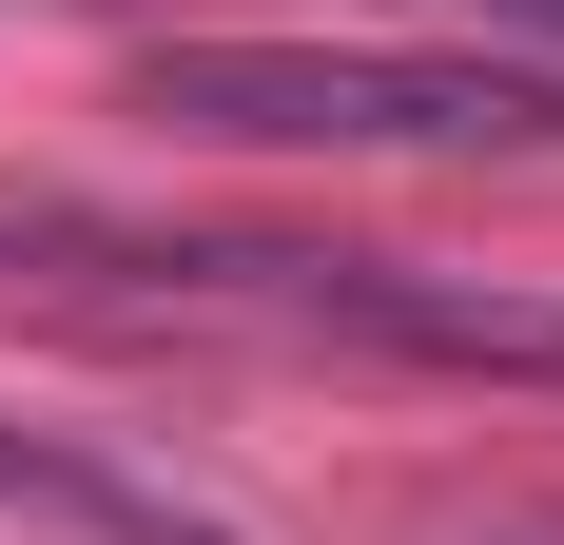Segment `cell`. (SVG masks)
Wrapping results in <instances>:
<instances>
[{
  "mask_svg": "<svg viewBox=\"0 0 564 545\" xmlns=\"http://www.w3.org/2000/svg\"><path fill=\"white\" fill-rule=\"evenodd\" d=\"M137 117L253 137V157H525V137H564V78H525V58H370V40H156Z\"/></svg>",
  "mask_w": 564,
  "mask_h": 545,
  "instance_id": "cell-1",
  "label": "cell"
},
{
  "mask_svg": "<svg viewBox=\"0 0 564 545\" xmlns=\"http://www.w3.org/2000/svg\"><path fill=\"white\" fill-rule=\"evenodd\" d=\"M137 272H195V292L292 312V331H370V351H409V371L564 389V292H507V272H429V254H137Z\"/></svg>",
  "mask_w": 564,
  "mask_h": 545,
  "instance_id": "cell-2",
  "label": "cell"
},
{
  "mask_svg": "<svg viewBox=\"0 0 564 545\" xmlns=\"http://www.w3.org/2000/svg\"><path fill=\"white\" fill-rule=\"evenodd\" d=\"M0 526H58V545H195V506L137 488V468H98V448H58V429H0Z\"/></svg>",
  "mask_w": 564,
  "mask_h": 545,
  "instance_id": "cell-3",
  "label": "cell"
},
{
  "mask_svg": "<svg viewBox=\"0 0 564 545\" xmlns=\"http://www.w3.org/2000/svg\"><path fill=\"white\" fill-rule=\"evenodd\" d=\"M487 20H545V40H564V0H487Z\"/></svg>",
  "mask_w": 564,
  "mask_h": 545,
  "instance_id": "cell-4",
  "label": "cell"
}]
</instances>
